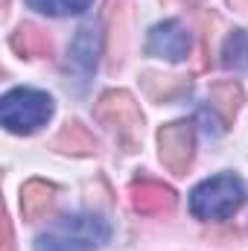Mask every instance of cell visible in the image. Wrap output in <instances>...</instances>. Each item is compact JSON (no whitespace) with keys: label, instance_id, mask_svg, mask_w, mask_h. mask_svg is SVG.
I'll return each mask as SVG.
<instances>
[{"label":"cell","instance_id":"4fadbf2b","mask_svg":"<svg viewBox=\"0 0 248 251\" xmlns=\"http://www.w3.org/2000/svg\"><path fill=\"white\" fill-rule=\"evenodd\" d=\"M56 146L62 152H73V155H88L94 149V134L82 123H67L62 128V134L56 137Z\"/></svg>","mask_w":248,"mask_h":251},{"label":"cell","instance_id":"5b68a950","mask_svg":"<svg viewBox=\"0 0 248 251\" xmlns=\"http://www.w3.org/2000/svg\"><path fill=\"white\" fill-rule=\"evenodd\" d=\"M158 152H161V161L170 173L175 176H184L187 167L193 164V152H196V131L193 123L178 120V123H170L158 131Z\"/></svg>","mask_w":248,"mask_h":251},{"label":"cell","instance_id":"30bf717a","mask_svg":"<svg viewBox=\"0 0 248 251\" xmlns=\"http://www.w3.org/2000/svg\"><path fill=\"white\" fill-rule=\"evenodd\" d=\"M240 105H243V88H240L234 79L210 85V108L219 114L222 123H231V120L237 117Z\"/></svg>","mask_w":248,"mask_h":251},{"label":"cell","instance_id":"9c48e42d","mask_svg":"<svg viewBox=\"0 0 248 251\" xmlns=\"http://www.w3.org/2000/svg\"><path fill=\"white\" fill-rule=\"evenodd\" d=\"M53 199H56V187L53 184H47L41 178H32L21 190V210H24L26 219H38V216H44L50 210Z\"/></svg>","mask_w":248,"mask_h":251},{"label":"cell","instance_id":"3957f363","mask_svg":"<svg viewBox=\"0 0 248 251\" xmlns=\"http://www.w3.org/2000/svg\"><path fill=\"white\" fill-rule=\"evenodd\" d=\"M53 117V97L35 88H15L0 102V120L15 134H29Z\"/></svg>","mask_w":248,"mask_h":251},{"label":"cell","instance_id":"8fae6325","mask_svg":"<svg viewBox=\"0 0 248 251\" xmlns=\"http://www.w3.org/2000/svg\"><path fill=\"white\" fill-rule=\"evenodd\" d=\"M12 47H15L21 56H29V59H35V56H50V50H53L47 32H41V29L32 26V24H24V26L12 35Z\"/></svg>","mask_w":248,"mask_h":251},{"label":"cell","instance_id":"ba28073f","mask_svg":"<svg viewBox=\"0 0 248 251\" xmlns=\"http://www.w3.org/2000/svg\"><path fill=\"white\" fill-rule=\"evenodd\" d=\"M97 53H99V29L91 24V26H82L76 41L70 44V59H67V67L88 76L94 67H97Z\"/></svg>","mask_w":248,"mask_h":251},{"label":"cell","instance_id":"8992f818","mask_svg":"<svg viewBox=\"0 0 248 251\" xmlns=\"http://www.w3.org/2000/svg\"><path fill=\"white\" fill-rule=\"evenodd\" d=\"M193 50V35L181 21H164L158 26H152L149 41H146V53L158 56V59H170V62H181Z\"/></svg>","mask_w":248,"mask_h":251},{"label":"cell","instance_id":"5bb4252c","mask_svg":"<svg viewBox=\"0 0 248 251\" xmlns=\"http://www.w3.org/2000/svg\"><path fill=\"white\" fill-rule=\"evenodd\" d=\"M35 12L53 15V18H64V15H82L94 0H26Z\"/></svg>","mask_w":248,"mask_h":251},{"label":"cell","instance_id":"7a4b0ae2","mask_svg":"<svg viewBox=\"0 0 248 251\" xmlns=\"http://www.w3.org/2000/svg\"><path fill=\"white\" fill-rule=\"evenodd\" d=\"M248 190L240 176L234 173H219L190 193V210L201 222H219L231 219L243 204H246Z\"/></svg>","mask_w":248,"mask_h":251},{"label":"cell","instance_id":"52a82bcc","mask_svg":"<svg viewBox=\"0 0 248 251\" xmlns=\"http://www.w3.org/2000/svg\"><path fill=\"white\" fill-rule=\"evenodd\" d=\"M131 204L137 213H167L175 207V193L161 181L140 178L131 184Z\"/></svg>","mask_w":248,"mask_h":251},{"label":"cell","instance_id":"277c9868","mask_svg":"<svg viewBox=\"0 0 248 251\" xmlns=\"http://www.w3.org/2000/svg\"><path fill=\"white\" fill-rule=\"evenodd\" d=\"M97 120L102 126H108L120 140L123 146H134L140 140V131H143V114L137 108V102L125 94V91H108L99 97L97 108H94Z\"/></svg>","mask_w":248,"mask_h":251},{"label":"cell","instance_id":"7c38bea8","mask_svg":"<svg viewBox=\"0 0 248 251\" xmlns=\"http://www.w3.org/2000/svg\"><path fill=\"white\" fill-rule=\"evenodd\" d=\"M222 67L225 70H248V32L234 29L222 44Z\"/></svg>","mask_w":248,"mask_h":251},{"label":"cell","instance_id":"6da1fadb","mask_svg":"<svg viewBox=\"0 0 248 251\" xmlns=\"http://www.w3.org/2000/svg\"><path fill=\"white\" fill-rule=\"evenodd\" d=\"M108 237L111 228L105 219L94 213H76L47 225V231H41L35 240V251H97L108 243Z\"/></svg>","mask_w":248,"mask_h":251}]
</instances>
